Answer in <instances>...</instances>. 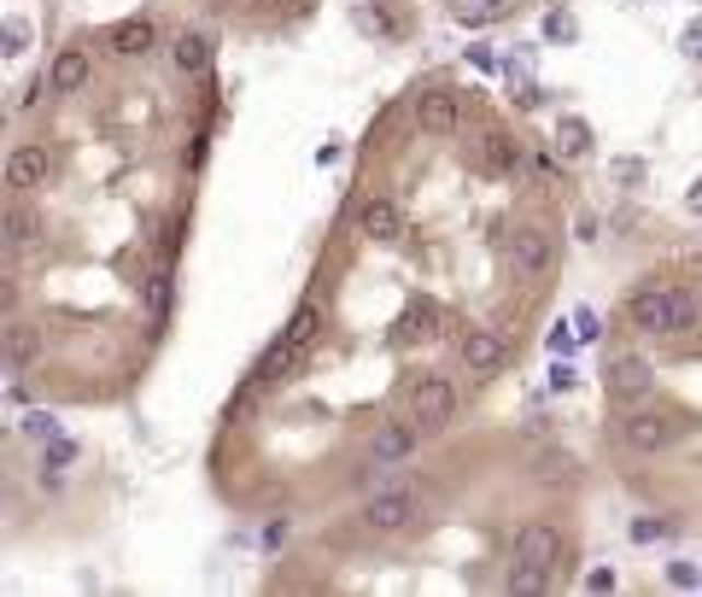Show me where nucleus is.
<instances>
[{
    "mask_svg": "<svg viewBox=\"0 0 702 597\" xmlns=\"http://www.w3.org/2000/svg\"><path fill=\"white\" fill-rule=\"evenodd\" d=\"M626 322L638 334H691L702 322V305H697V294H684V287H632Z\"/></svg>",
    "mask_w": 702,
    "mask_h": 597,
    "instance_id": "obj_1",
    "label": "nucleus"
},
{
    "mask_svg": "<svg viewBox=\"0 0 702 597\" xmlns=\"http://www.w3.org/2000/svg\"><path fill=\"white\" fill-rule=\"evenodd\" d=\"M410 422L422 434H445L457 422V387L445 375H416L410 381Z\"/></svg>",
    "mask_w": 702,
    "mask_h": 597,
    "instance_id": "obj_2",
    "label": "nucleus"
},
{
    "mask_svg": "<svg viewBox=\"0 0 702 597\" xmlns=\"http://www.w3.org/2000/svg\"><path fill=\"white\" fill-rule=\"evenodd\" d=\"M416 516H422V498L410 486H381V492L364 498V509H357V521H364L369 533H404Z\"/></svg>",
    "mask_w": 702,
    "mask_h": 597,
    "instance_id": "obj_3",
    "label": "nucleus"
},
{
    "mask_svg": "<svg viewBox=\"0 0 702 597\" xmlns=\"http://www.w3.org/2000/svg\"><path fill=\"white\" fill-rule=\"evenodd\" d=\"M603 392H609V404L632 411V404H644L649 392H656V369H649L638 352H621V357H609V369H603Z\"/></svg>",
    "mask_w": 702,
    "mask_h": 597,
    "instance_id": "obj_4",
    "label": "nucleus"
},
{
    "mask_svg": "<svg viewBox=\"0 0 702 597\" xmlns=\"http://www.w3.org/2000/svg\"><path fill=\"white\" fill-rule=\"evenodd\" d=\"M504 259H509V269H516V282H544L551 264H556V246H551L544 229H516L504 241Z\"/></svg>",
    "mask_w": 702,
    "mask_h": 597,
    "instance_id": "obj_5",
    "label": "nucleus"
},
{
    "mask_svg": "<svg viewBox=\"0 0 702 597\" xmlns=\"http://www.w3.org/2000/svg\"><path fill=\"white\" fill-rule=\"evenodd\" d=\"M679 439V422L674 416H661V411H632L621 416V446H632V451H644V457H656V451H667Z\"/></svg>",
    "mask_w": 702,
    "mask_h": 597,
    "instance_id": "obj_6",
    "label": "nucleus"
},
{
    "mask_svg": "<svg viewBox=\"0 0 702 597\" xmlns=\"http://www.w3.org/2000/svg\"><path fill=\"white\" fill-rule=\"evenodd\" d=\"M416 446H422L416 422H381L375 439H369V469H399V463L416 457Z\"/></svg>",
    "mask_w": 702,
    "mask_h": 597,
    "instance_id": "obj_7",
    "label": "nucleus"
},
{
    "mask_svg": "<svg viewBox=\"0 0 702 597\" xmlns=\"http://www.w3.org/2000/svg\"><path fill=\"white\" fill-rule=\"evenodd\" d=\"M457 352H462V369L469 375H498L504 364H509V346H504V334H492V329H462V340H457Z\"/></svg>",
    "mask_w": 702,
    "mask_h": 597,
    "instance_id": "obj_8",
    "label": "nucleus"
},
{
    "mask_svg": "<svg viewBox=\"0 0 702 597\" xmlns=\"http://www.w3.org/2000/svg\"><path fill=\"white\" fill-rule=\"evenodd\" d=\"M516 562L556 574V562H562V533H556L551 521H527V527H516Z\"/></svg>",
    "mask_w": 702,
    "mask_h": 597,
    "instance_id": "obj_9",
    "label": "nucleus"
},
{
    "mask_svg": "<svg viewBox=\"0 0 702 597\" xmlns=\"http://www.w3.org/2000/svg\"><path fill=\"white\" fill-rule=\"evenodd\" d=\"M416 124H422V135H457L462 129V94L422 89L416 94Z\"/></svg>",
    "mask_w": 702,
    "mask_h": 597,
    "instance_id": "obj_10",
    "label": "nucleus"
},
{
    "mask_svg": "<svg viewBox=\"0 0 702 597\" xmlns=\"http://www.w3.org/2000/svg\"><path fill=\"white\" fill-rule=\"evenodd\" d=\"M0 234H7L12 252H24V246H36L42 234H47V217L30 206V199H12V206L0 211Z\"/></svg>",
    "mask_w": 702,
    "mask_h": 597,
    "instance_id": "obj_11",
    "label": "nucleus"
},
{
    "mask_svg": "<svg viewBox=\"0 0 702 597\" xmlns=\"http://www.w3.org/2000/svg\"><path fill=\"white\" fill-rule=\"evenodd\" d=\"M357 234L364 241H404V211L392 199H364L357 206Z\"/></svg>",
    "mask_w": 702,
    "mask_h": 597,
    "instance_id": "obj_12",
    "label": "nucleus"
},
{
    "mask_svg": "<svg viewBox=\"0 0 702 597\" xmlns=\"http://www.w3.org/2000/svg\"><path fill=\"white\" fill-rule=\"evenodd\" d=\"M211 54H217V42L205 36V30H182V36L170 42V65H176L182 77H205L211 71Z\"/></svg>",
    "mask_w": 702,
    "mask_h": 597,
    "instance_id": "obj_13",
    "label": "nucleus"
},
{
    "mask_svg": "<svg viewBox=\"0 0 702 597\" xmlns=\"http://www.w3.org/2000/svg\"><path fill=\"white\" fill-rule=\"evenodd\" d=\"M152 42H159L152 19H124V24L106 30V47H112L117 59H141V54H152Z\"/></svg>",
    "mask_w": 702,
    "mask_h": 597,
    "instance_id": "obj_14",
    "label": "nucleus"
},
{
    "mask_svg": "<svg viewBox=\"0 0 702 597\" xmlns=\"http://www.w3.org/2000/svg\"><path fill=\"white\" fill-rule=\"evenodd\" d=\"M47 170H54V159H47V147H19L7 159V187H19V194H30V187L47 182Z\"/></svg>",
    "mask_w": 702,
    "mask_h": 597,
    "instance_id": "obj_15",
    "label": "nucleus"
},
{
    "mask_svg": "<svg viewBox=\"0 0 702 597\" xmlns=\"http://www.w3.org/2000/svg\"><path fill=\"white\" fill-rule=\"evenodd\" d=\"M42 357V329L36 322H24V317H12L7 322V369L19 375V369H30Z\"/></svg>",
    "mask_w": 702,
    "mask_h": 597,
    "instance_id": "obj_16",
    "label": "nucleus"
},
{
    "mask_svg": "<svg viewBox=\"0 0 702 597\" xmlns=\"http://www.w3.org/2000/svg\"><path fill=\"white\" fill-rule=\"evenodd\" d=\"M317 340H322V305H317V299H304L299 311H294V322L281 329V346L304 357V352L317 346Z\"/></svg>",
    "mask_w": 702,
    "mask_h": 597,
    "instance_id": "obj_17",
    "label": "nucleus"
},
{
    "mask_svg": "<svg viewBox=\"0 0 702 597\" xmlns=\"http://www.w3.org/2000/svg\"><path fill=\"white\" fill-rule=\"evenodd\" d=\"M47 77H54V94H77V89H89L94 65H89V54H82V47H65Z\"/></svg>",
    "mask_w": 702,
    "mask_h": 597,
    "instance_id": "obj_18",
    "label": "nucleus"
},
{
    "mask_svg": "<svg viewBox=\"0 0 702 597\" xmlns=\"http://www.w3.org/2000/svg\"><path fill=\"white\" fill-rule=\"evenodd\" d=\"M170 305H176V269L159 259V269L147 276V317L152 322H170Z\"/></svg>",
    "mask_w": 702,
    "mask_h": 597,
    "instance_id": "obj_19",
    "label": "nucleus"
},
{
    "mask_svg": "<svg viewBox=\"0 0 702 597\" xmlns=\"http://www.w3.org/2000/svg\"><path fill=\"white\" fill-rule=\"evenodd\" d=\"M481 164H486V170H516V164H521V147L509 141L504 129H492L486 141H481Z\"/></svg>",
    "mask_w": 702,
    "mask_h": 597,
    "instance_id": "obj_20",
    "label": "nucleus"
},
{
    "mask_svg": "<svg viewBox=\"0 0 702 597\" xmlns=\"http://www.w3.org/2000/svg\"><path fill=\"white\" fill-rule=\"evenodd\" d=\"M71 457H77V446H71V439H65V434L42 439V469H65V463H71Z\"/></svg>",
    "mask_w": 702,
    "mask_h": 597,
    "instance_id": "obj_21",
    "label": "nucleus"
},
{
    "mask_svg": "<svg viewBox=\"0 0 702 597\" xmlns=\"http://www.w3.org/2000/svg\"><path fill=\"white\" fill-rule=\"evenodd\" d=\"M544 586H551V574H544V569H527V562L509 569V592H544Z\"/></svg>",
    "mask_w": 702,
    "mask_h": 597,
    "instance_id": "obj_22",
    "label": "nucleus"
},
{
    "mask_svg": "<svg viewBox=\"0 0 702 597\" xmlns=\"http://www.w3.org/2000/svg\"><path fill=\"white\" fill-rule=\"evenodd\" d=\"M19 428H24L30 439H54V434H59V416H54V411H30Z\"/></svg>",
    "mask_w": 702,
    "mask_h": 597,
    "instance_id": "obj_23",
    "label": "nucleus"
},
{
    "mask_svg": "<svg viewBox=\"0 0 702 597\" xmlns=\"http://www.w3.org/2000/svg\"><path fill=\"white\" fill-rule=\"evenodd\" d=\"M539 474H544V481H568V474H574V457H568V451H544V457H539Z\"/></svg>",
    "mask_w": 702,
    "mask_h": 597,
    "instance_id": "obj_24",
    "label": "nucleus"
},
{
    "mask_svg": "<svg viewBox=\"0 0 702 597\" xmlns=\"http://www.w3.org/2000/svg\"><path fill=\"white\" fill-rule=\"evenodd\" d=\"M586 147H591V141H586V124H574V117H568V124H562V152H568V159H579Z\"/></svg>",
    "mask_w": 702,
    "mask_h": 597,
    "instance_id": "obj_25",
    "label": "nucleus"
},
{
    "mask_svg": "<svg viewBox=\"0 0 702 597\" xmlns=\"http://www.w3.org/2000/svg\"><path fill=\"white\" fill-rule=\"evenodd\" d=\"M0 36H7V54H24V42H30V24H24V19H7V24H0Z\"/></svg>",
    "mask_w": 702,
    "mask_h": 597,
    "instance_id": "obj_26",
    "label": "nucleus"
},
{
    "mask_svg": "<svg viewBox=\"0 0 702 597\" xmlns=\"http://www.w3.org/2000/svg\"><path fill=\"white\" fill-rule=\"evenodd\" d=\"M632 539L649 544V539H674V521H632Z\"/></svg>",
    "mask_w": 702,
    "mask_h": 597,
    "instance_id": "obj_27",
    "label": "nucleus"
},
{
    "mask_svg": "<svg viewBox=\"0 0 702 597\" xmlns=\"http://www.w3.org/2000/svg\"><path fill=\"white\" fill-rule=\"evenodd\" d=\"M574 340H579V329L556 322V329H551V352H556V357H568V352H574Z\"/></svg>",
    "mask_w": 702,
    "mask_h": 597,
    "instance_id": "obj_28",
    "label": "nucleus"
},
{
    "mask_svg": "<svg viewBox=\"0 0 702 597\" xmlns=\"http://www.w3.org/2000/svg\"><path fill=\"white\" fill-rule=\"evenodd\" d=\"M667 579H674V586H684V592H691V586H702V574L691 569V562H674V569H667Z\"/></svg>",
    "mask_w": 702,
    "mask_h": 597,
    "instance_id": "obj_29",
    "label": "nucleus"
},
{
    "mask_svg": "<svg viewBox=\"0 0 702 597\" xmlns=\"http://www.w3.org/2000/svg\"><path fill=\"white\" fill-rule=\"evenodd\" d=\"M684 59H702V19L684 30Z\"/></svg>",
    "mask_w": 702,
    "mask_h": 597,
    "instance_id": "obj_30",
    "label": "nucleus"
},
{
    "mask_svg": "<svg viewBox=\"0 0 702 597\" xmlns=\"http://www.w3.org/2000/svg\"><path fill=\"white\" fill-rule=\"evenodd\" d=\"M287 533H294V527H287V516H276L264 527V544H287Z\"/></svg>",
    "mask_w": 702,
    "mask_h": 597,
    "instance_id": "obj_31",
    "label": "nucleus"
},
{
    "mask_svg": "<svg viewBox=\"0 0 702 597\" xmlns=\"http://www.w3.org/2000/svg\"><path fill=\"white\" fill-rule=\"evenodd\" d=\"M574 329L579 340H597V311H574Z\"/></svg>",
    "mask_w": 702,
    "mask_h": 597,
    "instance_id": "obj_32",
    "label": "nucleus"
},
{
    "mask_svg": "<svg viewBox=\"0 0 702 597\" xmlns=\"http://www.w3.org/2000/svg\"><path fill=\"white\" fill-rule=\"evenodd\" d=\"M586 586H591V592H614V569H591Z\"/></svg>",
    "mask_w": 702,
    "mask_h": 597,
    "instance_id": "obj_33",
    "label": "nucleus"
},
{
    "mask_svg": "<svg viewBox=\"0 0 702 597\" xmlns=\"http://www.w3.org/2000/svg\"><path fill=\"white\" fill-rule=\"evenodd\" d=\"M551 387H556V392H568V387H574V369H568V364H556V369H551Z\"/></svg>",
    "mask_w": 702,
    "mask_h": 597,
    "instance_id": "obj_34",
    "label": "nucleus"
},
{
    "mask_svg": "<svg viewBox=\"0 0 702 597\" xmlns=\"http://www.w3.org/2000/svg\"><path fill=\"white\" fill-rule=\"evenodd\" d=\"M691 206H697V211H702V182H697V194H691Z\"/></svg>",
    "mask_w": 702,
    "mask_h": 597,
    "instance_id": "obj_35",
    "label": "nucleus"
},
{
    "mask_svg": "<svg viewBox=\"0 0 702 597\" xmlns=\"http://www.w3.org/2000/svg\"><path fill=\"white\" fill-rule=\"evenodd\" d=\"M246 7H269V0H246Z\"/></svg>",
    "mask_w": 702,
    "mask_h": 597,
    "instance_id": "obj_36",
    "label": "nucleus"
}]
</instances>
